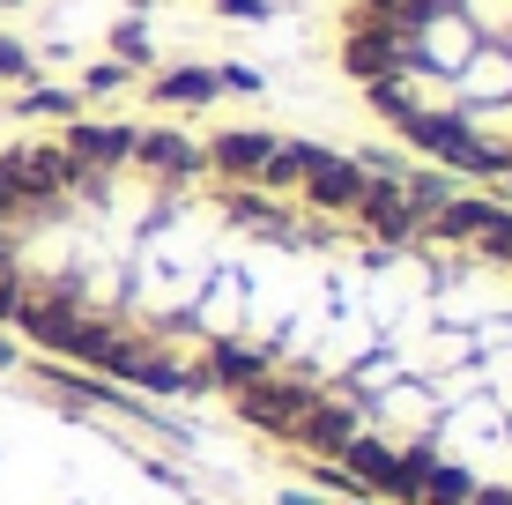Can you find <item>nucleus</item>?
Masks as SVG:
<instances>
[{
    "mask_svg": "<svg viewBox=\"0 0 512 505\" xmlns=\"http://www.w3.org/2000/svg\"><path fill=\"white\" fill-rule=\"evenodd\" d=\"M216 67H171L164 82H156V104H186V112H201V104H216Z\"/></svg>",
    "mask_w": 512,
    "mask_h": 505,
    "instance_id": "4",
    "label": "nucleus"
},
{
    "mask_svg": "<svg viewBox=\"0 0 512 505\" xmlns=\"http://www.w3.org/2000/svg\"><path fill=\"white\" fill-rule=\"evenodd\" d=\"M127 164H134L149 186H193V179L208 171V156H201V142L179 134V127H149V134H134V156H127Z\"/></svg>",
    "mask_w": 512,
    "mask_h": 505,
    "instance_id": "1",
    "label": "nucleus"
},
{
    "mask_svg": "<svg viewBox=\"0 0 512 505\" xmlns=\"http://www.w3.org/2000/svg\"><path fill=\"white\" fill-rule=\"evenodd\" d=\"M134 134L127 119H67V134H60V149L75 156L82 171H127V156H134Z\"/></svg>",
    "mask_w": 512,
    "mask_h": 505,
    "instance_id": "2",
    "label": "nucleus"
},
{
    "mask_svg": "<svg viewBox=\"0 0 512 505\" xmlns=\"http://www.w3.org/2000/svg\"><path fill=\"white\" fill-rule=\"evenodd\" d=\"M134 82V67H119V60H97L90 75H82V97H112V90H127Z\"/></svg>",
    "mask_w": 512,
    "mask_h": 505,
    "instance_id": "8",
    "label": "nucleus"
},
{
    "mask_svg": "<svg viewBox=\"0 0 512 505\" xmlns=\"http://www.w3.org/2000/svg\"><path fill=\"white\" fill-rule=\"evenodd\" d=\"M112 60H119V67H149V60H156L149 30H141V23H119V30H112Z\"/></svg>",
    "mask_w": 512,
    "mask_h": 505,
    "instance_id": "6",
    "label": "nucleus"
},
{
    "mask_svg": "<svg viewBox=\"0 0 512 505\" xmlns=\"http://www.w3.org/2000/svg\"><path fill=\"white\" fill-rule=\"evenodd\" d=\"M268 149H275V134L268 127H223L216 134V149H201L208 156V171H201V179H253V171L260 164H268Z\"/></svg>",
    "mask_w": 512,
    "mask_h": 505,
    "instance_id": "3",
    "label": "nucleus"
},
{
    "mask_svg": "<svg viewBox=\"0 0 512 505\" xmlns=\"http://www.w3.org/2000/svg\"><path fill=\"white\" fill-rule=\"evenodd\" d=\"M260 82H268V75H260V67H245V60H223V67H216V90H238V97H253Z\"/></svg>",
    "mask_w": 512,
    "mask_h": 505,
    "instance_id": "9",
    "label": "nucleus"
},
{
    "mask_svg": "<svg viewBox=\"0 0 512 505\" xmlns=\"http://www.w3.org/2000/svg\"><path fill=\"white\" fill-rule=\"evenodd\" d=\"M75 104H82V90H23L15 112L23 119H75Z\"/></svg>",
    "mask_w": 512,
    "mask_h": 505,
    "instance_id": "5",
    "label": "nucleus"
},
{
    "mask_svg": "<svg viewBox=\"0 0 512 505\" xmlns=\"http://www.w3.org/2000/svg\"><path fill=\"white\" fill-rule=\"evenodd\" d=\"M216 15H223V23H268V0H216Z\"/></svg>",
    "mask_w": 512,
    "mask_h": 505,
    "instance_id": "10",
    "label": "nucleus"
},
{
    "mask_svg": "<svg viewBox=\"0 0 512 505\" xmlns=\"http://www.w3.org/2000/svg\"><path fill=\"white\" fill-rule=\"evenodd\" d=\"M30 75H38V52L0 30V82H30Z\"/></svg>",
    "mask_w": 512,
    "mask_h": 505,
    "instance_id": "7",
    "label": "nucleus"
}]
</instances>
